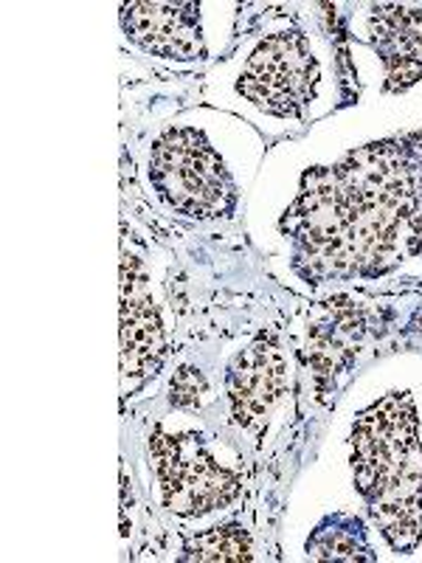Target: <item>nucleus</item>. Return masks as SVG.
<instances>
[{
  "label": "nucleus",
  "instance_id": "nucleus-1",
  "mask_svg": "<svg viewBox=\"0 0 422 563\" xmlns=\"http://www.w3.org/2000/svg\"><path fill=\"white\" fill-rule=\"evenodd\" d=\"M153 180L175 209L195 218H218L234 203V186L203 135L173 130L153 153Z\"/></svg>",
  "mask_w": 422,
  "mask_h": 563
},
{
  "label": "nucleus",
  "instance_id": "nucleus-2",
  "mask_svg": "<svg viewBox=\"0 0 422 563\" xmlns=\"http://www.w3.org/2000/svg\"><path fill=\"white\" fill-rule=\"evenodd\" d=\"M319 77L315 63L308 57L299 37H274L254 54L240 90L259 108L279 115H293L313 97Z\"/></svg>",
  "mask_w": 422,
  "mask_h": 563
},
{
  "label": "nucleus",
  "instance_id": "nucleus-3",
  "mask_svg": "<svg viewBox=\"0 0 422 563\" xmlns=\"http://www.w3.org/2000/svg\"><path fill=\"white\" fill-rule=\"evenodd\" d=\"M243 369L234 372L231 384V400H234V417L243 426L259 429L268 409L285 389V358L276 346H254L251 358H240Z\"/></svg>",
  "mask_w": 422,
  "mask_h": 563
},
{
  "label": "nucleus",
  "instance_id": "nucleus-4",
  "mask_svg": "<svg viewBox=\"0 0 422 563\" xmlns=\"http://www.w3.org/2000/svg\"><path fill=\"white\" fill-rule=\"evenodd\" d=\"M124 23H127V32L149 52L178 54V57L203 54L200 29L195 26L192 18L180 12V7L133 3V7H124Z\"/></svg>",
  "mask_w": 422,
  "mask_h": 563
},
{
  "label": "nucleus",
  "instance_id": "nucleus-5",
  "mask_svg": "<svg viewBox=\"0 0 422 563\" xmlns=\"http://www.w3.org/2000/svg\"><path fill=\"white\" fill-rule=\"evenodd\" d=\"M189 561H251V541L240 527H218L186 547Z\"/></svg>",
  "mask_w": 422,
  "mask_h": 563
},
{
  "label": "nucleus",
  "instance_id": "nucleus-6",
  "mask_svg": "<svg viewBox=\"0 0 422 563\" xmlns=\"http://www.w3.org/2000/svg\"><path fill=\"white\" fill-rule=\"evenodd\" d=\"M310 550H313L315 558H335V561H355V558H366L360 555L364 550H358L355 541L346 538L341 530H333V536H330V532H319V538H315Z\"/></svg>",
  "mask_w": 422,
  "mask_h": 563
},
{
  "label": "nucleus",
  "instance_id": "nucleus-7",
  "mask_svg": "<svg viewBox=\"0 0 422 563\" xmlns=\"http://www.w3.org/2000/svg\"><path fill=\"white\" fill-rule=\"evenodd\" d=\"M206 395V380L198 369H184L173 380V404L175 406H198L200 397Z\"/></svg>",
  "mask_w": 422,
  "mask_h": 563
}]
</instances>
